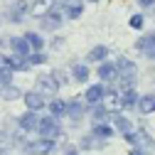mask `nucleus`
Wrapping results in <instances>:
<instances>
[{
	"mask_svg": "<svg viewBox=\"0 0 155 155\" xmlns=\"http://www.w3.org/2000/svg\"><path fill=\"white\" fill-rule=\"evenodd\" d=\"M113 64H116V69H118L116 89H118V91H128V89H133L135 81H138V64H135L133 59H128V57H118Z\"/></svg>",
	"mask_w": 155,
	"mask_h": 155,
	"instance_id": "f257e3e1",
	"label": "nucleus"
},
{
	"mask_svg": "<svg viewBox=\"0 0 155 155\" xmlns=\"http://www.w3.org/2000/svg\"><path fill=\"white\" fill-rule=\"evenodd\" d=\"M138 99H140V96L135 94V89L121 91V104H123V108H133V106H138Z\"/></svg>",
	"mask_w": 155,
	"mask_h": 155,
	"instance_id": "cd10ccee",
	"label": "nucleus"
},
{
	"mask_svg": "<svg viewBox=\"0 0 155 155\" xmlns=\"http://www.w3.org/2000/svg\"><path fill=\"white\" fill-rule=\"evenodd\" d=\"M57 5V0H35V3H30V15H35V17H42L49 8H54Z\"/></svg>",
	"mask_w": 155,
	"mask_h": 155,
	"instance_id": "412c9836",
	"label": "nucleus"
},
{
	"mask_svg": "<svg viewBox=\"0 0 155 155\" xmlns=\"http://www.w3.org/2000/svg\"><path fill=\"white\" fill-rule=\"evenodd\" d=\"M138 108L143 116H150V113H155V94H145V96H140L138 99Z\"/></svg>",
	"mask_w": 155,
	"mask_h": 155,
	"instance_id": "4be33fe9",
	"label": "nucleus"
},
{
	"mask_svg": "<svg viewBox=\"0 0 155 155\" xmlns=\"http://www.w3.org/2000/svg\"><path fill=\"white\" fill-rule=\"evenodd\" d=\"M111 126H113V130H118L121 135H126V133L133 130V123H130V118L126 113H113L111 116Z\"/></svg>",
	"mask_w": 155,
	"mask_h": 155,
	"instance_id": "f3484780",
	"label": "nucleus"
},
{
	"mask_svg": "<svg viewBox=\"0 0 155 155\" xmlns=\"http://www.w3.org/2000/svg\"><path fill=\"white\" fill-rule=\"evenodd\" d=\"M0 155H3V148H0Z\"/></svg>",
	"mask_w": 155,
	"mask_h": 155,
	"instance_id": "4c0bfd02",
	"label": "nucleus"
},
{
	"mask_svg": "<svg viewBox=\"0 0 155 155\" xmlns=\"http://www.w3.org/2000/svg\"><path fill=\"white\" fill-rule=\"evenodd\" d=\"M22 150H25V155H49L54 150V140H49V138H35Z\"/></svg>",
	"mask_w": 155,
	"mask_h": 155,
	"instance_id": "6e6552de",
	"label": "nucleus"
},
{
	"mask_svg": "<svg viewBox=\"0 0 155 155\" xmlns=\"http://www.w3.org/2000/svg\"><path fill=\"white\" fill-rule=\"evenodd\" d=\"M123 138H126V143H130V148H138V150H153L155 148V140L150 138V135L145 133V130H130V133H126L123 135Z\"/></svg>",
	"mask_w": 155,
	"mask_h": 155,
	"instance_id": "20e7f679",
	"label": "nucleus"
},
{
	"mask_svg": "<svg viewBox=\"0 0 155 155\" xmlns=\"http://www.w3.org/2000/svg\"><path fill=\"white\" fill-rule=\"evenodd\" d=\"M108 111L101 106V104H96V106H91V121L94 123H108Z\"/></svg>",
	"mask_w": 155,
	"mask_h": 155,
	"instance_id": "bb28decb",
	"label": "nucleus"
},
{
	"mask_svg": "<svg viewBox=\"0 0 155 155\" xmlns=\"http://www.w3.org/2000/svg\"><path fill=\"white\" fill-rule=\"evenodd\" d=\"M106 59H108V47H106V45H96V47H91L89 54H86V64H101V62H106Z\"/></svg>",
	"mask_w": 155,
	"mask_h": 155,
	"instance_id": "a211bd4d",
	"label": "nucleus"
},
{
	"mask_svg": "<svg viewBox=\"0 0 155 155\" xmlns=\"http://www.w3.org/2000/svg\"><path fill=\"white\" fill-rule=\"evenodd\" d=\"M12 69H8V67H0V89L3 86H8V84H12Z\"/></svg>",
	"mask_w": 155,
	"mask_h": 155,
	"instance_id": "c756f323",
	"label": "nucleus"
},
{
	"mask_svg": "<svg viewBox=\"0 0 155 155\" xmlns=\"http://www.w3.org/2000/svg\"><path fill=\"white\" fill-rule=\"evenodd\" d=\"M84 111H86V104L84 99H79V96H71V99H67V118H71L74 123L84 118Z\"/></svg>",
	"mask_w": 155,
	"mask_h": 155,
	"instance_id": "ddd939ff",
	"label": "nucleus"
},
{
	"mask_svg": "<svg viewBox=\"0 0 155 155\" xmlns=\"http://www.w3.org/2000/svg\"><path fill=\"white\" fill-rule=\"evenodd\" d=\"M0 99H5V101H15V99H22V91L17 89L15 84H8L0 89Z\"/></svg>",
	"mask_w": 155,
	"mask_h": 155,
	"instance_id": "a878e982",
	"label": "nucleus"
},
{
	"mask_svg": "<svg viewBox=\"0 0 155 155\" xmlns=\"http://www.w3.org/2000/svg\"><path fill=\"white\" fill-rule=\"evenodd\" d=\"M143 22H145V17H143V15H133L130 20H128V25H130L133 30H140V27H143Z\"/></svg>",
	"mask_w": 155,
	"mask_h": 155,
	"instance_id": "2f4dec72",
	"label": "nucleus"
},
{
	"mask_svg": "<svg viewBox=\"0 0 155 155\" xmlns=\"http://www.w3.org/2000/svg\"><path fill=\"white\" fill-rule=\"evenodd\" d=\"M91 133H94V135H96V138H99V140H111L113 135H116L113 126H108V123H94Z\"/></svg>",
	"mask_w": 155,
	"mask_h": 155,
	"instance_id": "5701e85b",
	"label": "nucleus"
},
{
	"mask_svg": "<svg viewBox=\"0 0 155 155\" xmlns=\"http://www.w3.org/2000/svg\"><path fill=\"white\" fill-rule=\"evenodd\" d=\"M40 138H49V140H54V138H62V126H59V121L54 118V116H40V121H37V130H35Z\"/></svg>",
	"mask_w": 155,
	"mask_h": 155,
	"instance_id": "f03ea898",
	"label": "nucleus"
},
{
	"mask_svg": "<svg viewBox=\"0 0 155 155\" xmlns=\"http://www.w3.org/2000/svg\"><path fill=\"white\" fill-rule=\"evenodd\" d=\"M35 89L40 91V94H45V96H57L59 84L52 79V74H40V76L35 79Z\"/></svg>",
	"mask_w": 155,
	"mask_h": 155,
	"instance_id": "9d476101",
	"label": "nucleus"
},
{
	"mask_svg": "<svg viewBox=\"0 0 155 155\" xmlns=\"http://www.w3.org/2000/svg\"><path fill=\"white\" fill-rule=\"evenodd\" d=\"M96 76H99V81L101 84H116V79H118V69H116V64L113 62H101L99 67H96Z\"/></svg>",
	"mask_w": 155,
	"mask_h": 155,
	"instance_id": "1a4fd4ad",
	"label": "nucleus"
},
{
	"mask_svg": "<svg viewBox=\"0 0 155 155\" xmlns=\"http://www.w3.org/2000/svg\"><path fill=\"white\" fill-rule=\"evenodd\" d=\"M27 15H30V0H12V3L8 5L5 20L12 22V25H17V22H22Z\"/></svg>",
	"mask_w": 155,
	"mask_h": 155,
	"instance_id": "7ed1b4c3",
	"label": "nucleus"
},
{
	"mask_svg": "<svg viewBox=\"0 0 155 155\" xmlns=\"http://www.w3.org/2000/svg\"><path fill=\"white\" fill-rule=\"evenodd\" d=\"M135 49H138V52L145 57V59L155 62V32L138 37V42H135Z\"/></svg>",
	"mask_w": 155,
	"mask_h": 155,
	"instance_id": "9b49d317",
	"label": "nucleus"
},
{
	"mask_svg": "<svg viewBox=\"0 0 155 155\" xmlns=\"http://www.w3.org/2000/svg\"><path fill=\"white\" fill-rule=\"evenodd\" d=\"M8 47L12 49V54L25 57V59L32 54V49H30V45H27V40H25V37H8Z\"/></svg>",
	"mask_w": 155,
	"mask_h": 155,
	"instance_id": "dca6fc26",
	"label": "nucleus"
},
{
	"mask_svg": "<svg viewBox=\"0 0 155 155\" xmlns=\"http://www.w3.org/2000/svg\"><path fill=\"white\" fill-rule=\"evenodd\" d=\"M67 155H79V150H76V148H69V150H67Z\"/></svg>",
	"mask_w": 155,
	"mask_h": 155,
	"instance_id": "f704fd0d",
	"label": "nucleus"
},
{
	"mask_svg": "<svg viewBox=\"0 0 155 155\" xmlns=\"http://www.w3.org/2000/svg\"><path fill=\"white\" fill-rule=\"evenodd\" d=\"M104 143H106V140H99L94 133H89V135H84V138L79 140V148H81V150H96V148H101Z\"/></svg>",
	"mask_w": 155,
	"mask_h": 155,
	"instance_id": "393cba45",
	"label": "nucleus"
},
{
	"mask_svg": "<svg viewBox=\"0 0 155 155\" xmlns=\"http://www.w3.org/2000/svg\"><path fill=\"white\" fill-rule=\"evenodd\" d=\"M47 111H49V116H54V118L67 116V99H52V101H47Z\"/></svg>",
	"mask_w": 155,
	"mask_h": 155,
	"instance_id": "aec40b11",
	"label": "nucleus"
},
{
	"mask_svg": "<svg viewBox=\"0 0 155 155\" xmlns=\"http://www.w3.org/2000/svg\"><path fill=\"white\" fill-rule=\"evenodd\" d=\"M101 106H104L111 116H113V113H118V111L123 108V104H121V91L116 89V86H106V94H104Z\"/></svg>",
	"mask_w": 155,
	"mask_h": 155,
	"instance_id": "0eeeda50",
	"label": "nucleus"
},
{
	"mask_svg": "<svg viewBox=\"0 0 155 155\" xmlns=\"http://www.w3.org/2000/svg\"><path fill=\"white\" fill-rule=\"evenodd\" d=\"M22 37L27 40V45H30L32 52H45V37L40 32H25Z\"/></svg>",
	"mask_w": 155,
	"mask_h": 155,
	"instance_id": "b1692460",
	"label": "nucleus"
},
{
	"mask_svg": "<svg viewBox=\"0 0 155 155\" xmlns=\"http://www.w3.org/2000/svg\"><path fill=\"white\" fill-rule=\"evenodd\" d=\"M3 135H5V133H3V130H0V138H3Z\"/></svg>",
	"mask_w": 155,
	"mask_h": 155,
	"instance_id": "e433bc0d",
	"label": "nucleus"
},
{
	"mask_svg": "<svg viewBox=\"0 0 155 155\" xmlns=\"http://www.w3.org/2000/svg\"><path fill=\"white\" fill-rule=\"evenodd\" d=\"M130 155H145L143 150H138V148H130Z\"/></svg>",
	"mask_w": 155,
	"mask_h": 155,
	"instance_id": "72a5a7b5",
	"label": "nucleus"
},
{
	"mask_svg": "<svg viewBox=\"0 0 155 155\" xmlns=\"http://www.w3.org/2000/svg\"><path fill=\"white\" fill-rule=\"evenodd\" d=\"M22 101H25V108H27V111H35V113H40V111L47 108V99H45V94H40L37 89L22 91Z\"/></svg>",
	"mask_w": 155,
	"mask_h": 155,
	"instance_id": "423d86ee",
	"label": "nucleus"
},
{
	"mask_svg": "<svg viewBox=\"0 0 155 155\" xmlns=\"http://www.w3.org/2000/svg\"><path fill=\"white\" fill-rule=\"evenodd\" d=\"M84 3H86V0H62L59 8H62L67 20H79L81 12H84Z\"/></svg>",
	"mask_w": 155,
	"mask_h": 155,
	"instance_id": "f8f14e48",
	"label": "nucleus"
},
{
	"mask_svg": "<svg viewBox=\"0 0 155 155\" xmlns=\"http://www.w3.org/2000/svg\"><path fill=\"white\" fill-rule=\"evenodd\" d=\"M37 121H40V113H35V111H25V113L17 116V126L25 133H35L37 130Z\"/></svg>",
	"mask_w": 155,
	"mask_h": 155,
	"instance_id": "2eb2a0df",
	"label": "nucleus"
},
{
	"mask_svg": "<svg viewBox=\"0 0 155 155\" xmlns=\"http://www.w3.org/2000/svg\"><path fill=\"white\" fill-rule=\"evenodd\" d=\"M86 3H99V0H86Z\"/></svg>",
	"mask_w": 155,
	"mask_h": 155,
	"instance_id": "c9c22d12",
	"label": "nucleus"
},
{
	"mask_svg": "<svg viewBox=\"0 0 155 155\" xmlns=\"http://www.w3.org/2000/svg\"><path fill=\"white\" fill-rule=\"evenodd\" d=\"M52 79L59 84V86H64V84L69 81V79H67V71H62V69H54V71H52Z\"/></svg>",
	"mask_w": 155,
	"mask_h": 155,
	"instance_id": "7c9ffc66",
	"label": "nucleus"
},
{
	"mask_svg": "<svg viewBox=\"0 0 155 155\" xmlns=\"http://www.w3.org/2000/svg\"><path fill=\"white\" fill-rule=\"evenodd\" d=\"M104 94H106V84H91L86 91H84V96H81V99H84V104L86 106H96V104H101L104 101Z\"/></svg>",
	"mask_w": 155,
	"mask_h": 155,
	"instance_id": "4468645a",
	"label": "nucleus"
},
{
	"mask_svg": "<svg viewBox=\"0 0 155 155\" xmlns=\"http://www.w3.org/2000/svg\"><path fill=\"white\" fill-rule=\"evenodd\" d=\"M140 8H155V0H138Z\"/></svg>",
	"mask_w": 155,
	"mask_h": 155,
	"instance_id": "473e14b6",
	"label": "nucleus"
},
{
	"mask_svg": "<svg viewBox=\"0 0 155 155\" xmlns=\"http://www.w3.org/2000/svg\"><path fill=\"white\" fill-rule=\"evenodd\" d=\"M37 20H42V22H40V27H42V30H57V27L64 22V12H62L59 3H57V5H54V8H49L42 17H37Z\"/></svg>",
	"mask_w": 155,
	"mask_h": 155,
	"instance_id": "39448f33",
	"label": "nucleus"
},
{
	"mask_svg": "<svg viewBox=\"0 0 155 155\" xmlns=\"http://www.w3.org/2000/svg\"><path fill=\"white\" fill-rule=\"evenodd\" d=\"M47 62V54L45 52H32L30 57H27V64L30 67H40V64H45Z\"/></svg>",
	"mask_w": 155,
	"mask_h": 155,
	"instance_id": "c85d7f7f",
	"label": "nucleus"
},
{
	"mask_svg": "<svg viewBox=\"0 0 155 155\" xmlns=\"http://www.w3.org/2000/svg\"><path fill=\"white\" fill-rule=\"evenodd\" d=\"M89 76H91V71H89V64H86V62H76V64L71 67V79H74V81L86 84Z\"/></svg>",
	"mask_w": 155,
	"mask_h": 155,
	"instance_id": "6ab92c4d",
	"label": "nucleus"
}]
</instances>
